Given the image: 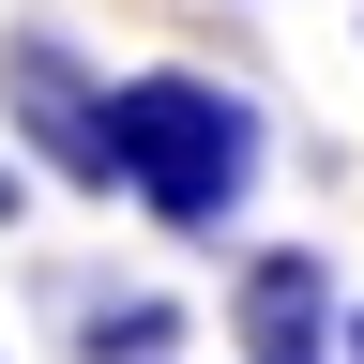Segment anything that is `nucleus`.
<instances>
[{
	"instance_id": "1",
	"label": "nucleus",
	"mask_w": 364,
	"mask_h": 364,
	"mask_svg": "<svg viewBox=\"0 0 364 364\" xmlns=\"http://www.w3.org/2000/svg\"><path fill=\"white\" fill-rule=\"evenodd\" d=\"M107 182L152 228H228L258 182V107L213 76H122L107 91Z\"/></svg>"
},
{
	"instance_id": "4",
	"label": "nucleus",
	"mask_w": 364,
	"mask_h": 364,
	"mask_svg": "<svg viewBox=\"0 0 364 364\" xmlns=\"http://www.w3.org/2000/svg\"><path fill=\"white\" fill-rule=\"evenodd\" d=\"M167 334H182V318H167L152 289H136V304H107V318H91V334H76V349H91V364H152Z\"/></svg>"
},
{
	"instance_id": "3",
	"label": "nucleus",
	"mask_w": 364,
	"mask_h": 364,
	"mask_svg": "<svg viewBox=\"0 0 364 364\" xmlns=\"http://www.w3.org/2000/svg\"><path fill=\"white\" fill-rule=\"evenodd\" d=\"M243 334H258V364H318L334 273H318V258H258V273H243Z\"/></svg>"
},
{
	"instance_id": "2",
	"label": "nucleus",
	"mask_w": 364,
	"mask_h": 364,
	"mask_svg": "<svg viewBox=\"0 0 364 364\" xmlns=\"http://www.w3.org/2000/svg\"><path fill=\"white\" fill-rule=\"evenodd\" d=\"M0 91H16V136H31V152L107 198V91L76 76V46L61 31H16V46H0Z\"/></svg>"
}]
</instances>
